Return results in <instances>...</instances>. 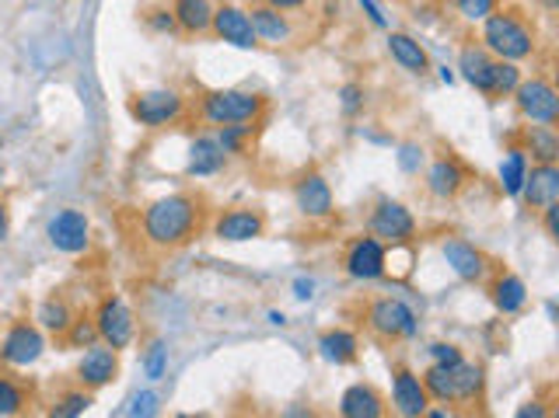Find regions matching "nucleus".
<instances>
[{
	"label": "nucleus",
	"mask_w": 559,
	"mask_h": 418,
	"mask_svg": "<svg viewBox=\"0 0 559 418\" xmlns=\"http://www.w3.org/2000/svg\"><path fill=\"white\" fill-rule=\"evenodd\" d=\"M319 353L325 363H333V366H350L360 353V342H357V334L347 331V328H333V331H322V339H319Z\"/></svg>",
	"instance_id": "obj_28"
},
{
	"label": "nucleus",
	"mask_w": 559,
	"mask_h": 418,
	"mask_svg": "<svg viewBox=\"0 0 559 418\" xmlns=\"http://www.w3.org/2000/svg\"><path fill=\"white\" fill-rule=\"evenodd\" d=\"M210 31H213V36H218L221 42L235 46V49H256V46H259L249 11L238 8V4H221V8H213Z\"/></svg>",
	"instance_id": "obj_15"
},
{
	"label": "nucleus",
	"mask_w": 559,
	"mask_h": 418,
	"mask_svg": "<svg viewBox=\"0 0 559 418\" xmlns=\"http://www.w3.org/2000/svg\"><path fill=\"white\" fill-rule=\"evenodd\" d=\"M36 321H39V328H46L49 334H63L71 328V321H74V311H71V304L63 296H49V300H42V307H39V314H36Z\"/></svg>",
	"instance_id": "obj_32"
},
{
	"label": "nucleus",
	"mask_w": 559,
	"mask_h": 418,
	"mask_svg": "<svg viewBox=\"0 0 559 418\" xmlns=\"http://www.w3.org/2000/svg\"><path fill=\"white\" fill-rule=\"evenodd\" d=\"M262 112H266V98L256 91H241V88L207 91L200 98V115L213 129L238 126V123H259Z\"/></svg>",
	"instance_id": "obj_3"
},
{
	"label": "nucleus",
	"mask_w": 559,
	"mask_h": 418,
	"mask_svg": "<svg viewBox=\"0 0 559 418\" xmlns=\"http://www.w3.org/2000/svg\"><path fill=\"white\" fill-rule=\"evenodd\" d=\"M46 353L42 328L32 321H14L0 334V359L8 366H36Z\"/></svg>",
	"instance_id": "obj_9"
},
{
	"label": "nucleus",
	"mask_w": 559,
	"mask_h": 418,
	"mask_svg": "<svg viewBox=\"0 0 559 418\" xmlns=\"http://www.w3.org/2000/svg\"><path fill=\"white\" fill-rule=\"evenodd\" d=\"M91 405H95V391L77 388V391H67L63 397H57L53 408H49V415H53V418H77V415H85Z\"/></svg>",
	"instance_id": "obj_34"
},
{
	"label": "nucleus",
	"mask_w": 559,
	"mask_h": 418,
	"mask_svg": "<svg viewBox=\"0 0 559 418\" xmlns=\"http://www.w3.org/2000/svg\"><path fill=\"white\" fill-rule=\"evenodd\" d=\"M249 18H252V28H256V39L259 42H270V46H284L290 42L294 36V28H290V18L284 11H276L270 4H262V8H252L249 11Z\"/></svg>",
	"instance_id": "obj_26"
},
{
	"label": "nucleus",
	"mask_w": 559,
	"mask_h": 418,
	"mask_svg": "<svg viewBox=\"0 0 559 418\" xmlns=\"http://www.w3.org/2000/svg\"><path fill=\"white\" fill-rule=\"evenodd\" d=\"M493 63H497V56H489L483 42H469V46H462V53H458V71H462V77L486 98H489V84H493Z\"/></svg>",
	"instance_id": "obj_20"
},
{
	"label": "nucleus",
	"mask_w": 559,
	"mask_h": 418,
	"mask_svg": "<svg viewBox=\"0 0 559 418\" xmlns=\"http://www.w3.org/2000/svg\"><path fill=\"white\" fill-rule=\"evenodd\" d=\"M426 353H431L434 363H444V366H455V363H462V359H465V353H462V349H458L455 342H434L431 349H426Z\"/></svg>",
	"instance_id": "obj_42"
},
{
	"label": "nucleus",
	"mask_w": 559,
	"mask_h": 418,
	"mask_svg": "<svg viewBox=\"0 0 559 418\" xmlns=\"http://www.w3.org/2000/svg\"><path fill=\"white\" fill-rule=\"evenodd\" d=\"M147 25H151L154 31H175V14L169 8H154V11H147Z\"/></svg>",
	"instance_id": "obj_44"
},
{
	"label": "nucleus",
	"mask_w": 559,
	"mask_h": 418,
	"mask_svg": "<svg viewBox=\"0 0 559 418\" xmlns=\"http://www.w3.org/2000/svg\"><path fill=\"white\" fill-rule=\"evenodd\" d=\"M60 339H67V345H74V349H88L98 342V328H95L91 317H74L71 328L63 331Z\"/></svg>",
	"instance_id": "obj_37"
},
{
	"label": "nucleus",
	"mask_w": 559,
	"mask_h": 418,
	"mask_svg": "<svg viewBox=\"0 0 559 418\" xmlns=\"http://www.w3.org/2000/svg\"><path fill=\"white\" fill-rule=\"evenodd\" d=\"M451 380H455V405H480L486 394V370L480 363H455L451 366Z\"/></svg>",
	"instance_id": "obj_24"
},
{
	"label": "nucleus",
	"mask_w": 559,
	"mask_h": 418,
	"mask_svg": "<svg viewBox=\"0 0 559 418\" xmlns=\"http://www.w3.org/2000/svg\"><path fill=\"white\" fill-rule=\"evenodd\" d=\"M8 233H11V220H8V206L0 203V241H8Z\"/></svg>",
	"instance_id": "obj_50"
},
{
	"label": "nucleus",
	"mask_w": 559,
	"mask_h": 418,
	"mask_svg": "<svg viewBox=\"0 0 559 418\" xmlns=\"http://www.w3.org/2000/svg\"><path fill=\"white\" fill-rule=\"evenodd\" d=\"M518 147L535 164H556L559 161V132H556V126H538V123H532L529 129L521 132Z\"/></svg>",
	"instance_id": "obj_25"
},
{
	"label": "nucleus",
	"mask_w": 559,
	"mask_h": 418,
	"mask_svg": "<svg viewBox=\"0 0 559 418\" xmlns=\"http://www.w3.org/2000/svg\"><path fill=\"white\" fill-rule=\"evenodd\" d=\"M542 4H546V11H556V8H559V0H542Z\"/></svg>",
	"instance_id": "obj_53"
},
{
	"label": "nucleus",
	"mask_w": 559,
	"mask_h": 418,
	"mask_svg": "<svg viewBox=\"0 0 559 418\" xmlns=\"http://www.w3.org/2000/svg\"><path fill=\"white\" fill-rule=\"evenodd\" d=\"M46 238L60 255H80L91 244V224L80 210H60L57 216H49Z\"/></svg>",
	"instance_id": "obj_10"
},
{
	"label": "nucleus",
	"mask_w": 559,
	"mask_h": 418,
	"mask_svg": "<svg viewBox=\"0 0 559 418\" xmlns=\"http://www.w3.org/2000/svg\"><path fill=\"white\" fill-rule=\"evenodd\" d=\"M203 220H207V203L203 195L192 192H172L164 199H154L140 216L147 244L161 251L186 248L192 238H200Z\"/></svg>",
	"instance_id": "obj_1"
},
{
	"label": "nucleus",
	"mask_w": 559,
	"mask_h": 418,
	"mask_svg": "<svg viewBox=\"0 0 559 418\" xmlns=\"http://www.w3.org/2000/svg\"><path fill=\"white\" fill-rule=\"evenodd\" d=\"M129 115L147 126V129H164L175 126L186 115V98L172 91V88H154V91H140L129 98Z\"/></svg>",
	"instance_id": "obj_6"
},
{
	"label": "nucleus",
	"mask_w": 559,
	"mask_h": 418,
	"mask_svg": "<svg viewBox=\"0 0 559 418\" xmlns=\"http://www.w3.org/2000/svg\"><path fill=\"white\" fill-rule=\"evenodd\" d=\"M270 321H273V325H287V317L280 314V311H270Z\"/></svg>",
	"instance_id": "obj_51"
},
{
	"label": "nucleus",
	"mask_w": 559,
	"mask_h": 418,
	"mask_svg": "<svg viewBox=\"0 0 559 418\" xmlns=\"http://www.w3.org/2000/svg\"><path fill=\"white\" fill-rule=\"evenodd\" d=\"M521 84V71L511 60H497L493 63V84H489V98H511L514 88Z\"/></svg>",
	"instance_id": "obj_35"
},
{
	"label": "nucleus",
	"mask_w": 559,
	"mask_h": 418,
	"mask_svg": "<svg viewBox=\"0 0 559 418\" xmlns=\"http://www.w3.org/2000/svg\"><path fill=\"white\" fill-rule=\"evenodd\" d=\"M371 238H377L385 248H402L417 238V216L402 206L399 199H377L368 220Z\"/></svg>",
	"instance_id": "obj_5"
},
{
	"label": "nucleus",
	"mask_w": 559,
	"mask_h": 418,
	"mask_svg": "<svg viewBox=\"0 0 559 418\" xmlns=\"http://www.w3.org/2000/svg\"><path fill=\"white\" fill-rule=\"evenodd\" d=\"M224 161H227V154L221 150L218 137H196L192 147H189L186 172H189V178H210V175L221 172Z\"/></svg>",
	"instance_id": "obj_27"
},
{
	"label": "nucleus",
	"mask_w": 559,
	"mask_h": 418,
	"mask_svg": "<svg viewBox=\"0 0 559 418\" xmlns=\"http://www.w3.org/2000/svg\"><path fill=\"white\" fill-rule=\"evenodd\" d=\"M339 415L343 418H382L385 397L374 383H350L339 397Z\"/></svg>",
	"instance_id": "obj_19"
},
{
	"label": "nucleus",
	"mask_w": 559,
	"mask_h": 418,
	"mask_svg": "<svg viewBox=\"0 0 559 418\" xmlns=\"http://www.w3.org/2000/svg\"><path fill=\"white\" fill-rule=\"evenodd\" d=\"M266 4L276 8V11H298V8L311 4V0H266Z\"/></svg>",
	"instance_id": "obj_49"
},
{
	"label": "nucleus",
	"mask_w": 559,
	"mask_h": 418,
	"mask_svg": "<svg viewBox=\"0 0 559 418\" xmlns=\"http://www.w3.org/2000/svg\"><path fill=\"white\" fill-rule=\"evenodd\" d=\"M423 380V391L431 401H440V405H455V380H451V366L444 363H431L426 366Z\"/></svg>",
	"instance_id": "obj_31"
},
{
	"label": "nucleus",
	"mask_w": 559,
	"mask_h": 418,
	"mask_svg": "<svg viewBox=\"0 0 559 418\" xmlns=\"http://www.w3.org/2000/svg\"><path fill=\"white\" fill-rule=\"evenodd\" d=\"M524 206L532 213L546 210L549 203H559V167L556 164H532L529 175H524V186L521 195Z\"/></svg>",
	"instance_id": "obj_18"
},
{
	"label": "nucleus",
	"mask_w": 559,
	"mask_h": 418,
	"mask_svg": "<svg viewBox=\"0 0 559 418\" xmlns=\"http://www.w3.org/2000/svg\"><path fill=\"white\" fill-rule=\"evenodd\" d=\"M489 300H493V307H497L504 317H514V314H521L524 307H529V287H524L521 276L500 273L497 279H493V287H489Z\"/></svg>",
	"instance_id": "obj_23"
},
{
	"label": "nucleus",
	"mask_w": 559,
	"mask_h": 418,
	"mask_svg": "<svg viewBox=\"0 0 559 418\" xmlns=\"http://www.w3.org/2000/svg\"><path fill=\"white\" fill-rule=\"evenodd\" d=\"M549 411L538 405V401H529V405H521L518 408V418H546Z\"/></svg>",
	"instance_id": "obj_48"
},
{
	"label": "nucleus",
	"mask_w": 559,
	"mask_h": 418,
	"mask_svg": "<svg viewBox=\"0 0 559 418\" xmlns=\"http://www.w3.org/2000/svg\"><path fill=\"white\" fill-rule=\"evenodd\" d=\"M120 415H158V394L154 391H140L126 401V408H120Z\"/></svg>",
	"instance_id": "obj_41"
},
{
	"label": "nucleus",
	"mask_w": 559,
	"mask_h": 418,
	"mask_svg": "<svg viewBox=\"0 0 559 418\" xmlns=\"http://www.w3.org/2000/svg\"><path fill=\"white\" fill-rule=\"evenodd\" d=\"M440 80H444V84H451V80H455V74L448 71V66H440Z\"/></svg>",
	"instance_id": "obj_52"
},
{
	"label": "nucleus",
	"mask_w": 559,
	"mask_h": 418,
	"mask_svg": "<svg viewBox=\"0 0 559 418\" xmlns=\"http://www.w3.org/2000/svg\"><path fill=\"white\" fill-rule=\"evenodd\" d=\"M294 206H298V213L308 216V220H328V216L336 213L333 186H328L322 172H305L294 181Z\"/></svg>",
	"instance_id": "obj_12"
},
{
	"label": "nucleus",
	"mask_w": 559,
	"mask_h": 418,
	"mask_svg": "<svg viewBox=\"0 0 559 418\" xmlns=\"http://www.w3.org/2000/svg\"><path fill=\"white\" fill-rule=\"evenodd\" d=\"M120 377V353L105 342L88 345V353L77 363V383L88 391H102Z\"/></svg>",
	"instance_id": "obj_14"
},
{
	"label": "nucleus",
	"mask_w": 559,
	"mask_h": 418,
	"mask_svg": "<svg viewBox=\"0 0 559 418\" xmlns=\"http://www.w3.org/2000/svg\"><path fill=\"white\" fill-rule=\"evenodd\" d=\"M262 233H266V216L249 206H232V210L218 213V220H213V238L227 241V244L256 241Z\"/></svg>",
	"instance_id": "obj_13"
},
{
	"label": "nucleus",
	"mask_w": 559,
	"mask_h": 418,
	"mask_svg": "<svg viewBox=\"0 0 559 418\" xmlns=\"http://www.w3.org/2000/svg\"><path fill=\"white\" fill-rule=\"evenodd\" d=\"M465 189V167L455 157H437L426 167V192L434 199H455Z\"/></svg>",
	"instance_id": "obj_21"
},
{
	"label": "nucleus",
	"mask_w": 559,
	"mask_h": 418,
	"mask_svg": "<svg viewBox=\"0 0 559 418\" xmlns=\"http://www.w3.org/2000/svg\"><path fill=\"white\" fill-rule=\"evenodd\" d=\"M91 321L98 328V342L112 345L116 353L129 349V342H134V334H137V317L123 296H105L102 304H98Z\"/></svg>",
	"instance_id": "obj_8"
},
{
	"label": "nucleus",
	"mask_w": 559,
	"mask_h": 418,
	"mask_svg": "<svg viewBox=\"0 0 559 418\" xmlns=\"http://www.w3.org/2000/svg\"><path fill=\"white\" fill-rule=\"evenodd\" d=\"M368 328L377 334V339L399 342V339H413L420 331V317L399 296H377L368 307Z\"/></svg>",
	"instance_id": "obj_4"
},
{
	"label": "nucleus",
	"mask_w": 559,
	"mask_h": 418,
	"mask_svg": "<svg viewBox=\"0 0 559 418\" xmlns=\"http://www.w3.org/2000/svg\"><path fill=\"white\" fill-rule=\"evenodd\" d=\"M0 147H4V143H0Z\"/></svg>",
	"instance_id": "obj_54"
},
{
	"label": "nucleus",
	"mask_w": 559,
	"mask_h": 418,
	"mask_svg": "<svg viewBox=\"0 0 559 418\" xmlns=\"http://www.w3.org/2000/svg\"><path fill=\"white\" fill-rule=\"evenodd\" d=\"M514 105L521 112L524 123H538V126H556L559 123V91L546 77H532L514 88Z\"/></svg>",
	"instance_id": "obj_7"
},
{
	"label": "nucleus",
	"mask_w": 559,
	"mask_h": 418,
	"mask_svg": "<svg viewBox=\"0 0 559 418\" xmlns=\"http://www.w3.org/2000/svg\"><path fill=\"white\" fill-rule=\"evenodd\" d=\"M455 4H458V14H462L465 22H483L500 8V0H455Z\"/></svg>",
	"instance_id": "obj_40"
},
{
	"label": "nucleus",
	"mask_w": 559,
	"mask_h": 418,
	"mask_svg": "<svg viewBox=\"0 0 559 418\" xmlns=\"http://www.w3.org/2000/svg\"><path fill=\"white\" fill-rule=\"evenodd\" d=\"M294 296H298V300H311V296H315V282H311V279H294Z\"/></svg>",
	"instance_id": "obj_47"
},
{
	"label": "nucleus",
	"mask_w": 559,
	"mask_h": 418,
	"mask_svg": "<svg viewBox=\"0 0 559 418\" xmlns=\"http://www.w3.org/2000/svg\"><path fill=\"white\" fill-rule=\"evenodd\" d=\"M22 411H28V391L18 380L0 377V418H11V415H22Z\"/></svg>",
	"instance_id": "obj_36"
},
{
	"label": "nucleus",
	"mask_w": 559,
	"mask_h": 418,
	"mask_svg": "<svg viewBox=\"0 0 559 418\" xmlns=\"http://www.w3.org/2000/svg\"><path fill=\"white\" fill-rule=\"evenodd\" d=\"M529 167H532V161H529V154H524L518 143H511V147L504 150V157H500V189H504V195H511V199L521 195V186H524V175H529Z\"/></svg>",
	"instance_id": "obj_30"
},
{
	"label": "nucleus",
	"mask_w": 559,
	"mask_h": 418,
	"mask_svg": "<svg viewBox=\"0 0 559 418\" xmlns=\"http://www.w3.org/2000/svg\"><path fill=\"white\" fill-rule=\"evenodd\" d=\"M399 167H402L406 175H420V167H423V147L402 143L399 147Z\"/></svg>",
	"instance_id": "obj_43"
},
{
	"label": "nucleus",
	"mask_w": 559,
	"mask_h": 418,
	"mask_svg": "<svg viewBox=\"0 0 559 418\" xmlns=\"http://www.w3.org/2000/svg\"><path fill=\"white\" fill-rule=\"evenodd\" d=\"M144 373L147 380H161L169 373V349H164V342H151V349L144 353Z\"/></svg>",
	"instance_id": "obj_38"
},
{
	"label": "nucleus",
	"mask_w": 559,
	"mask_h": 418,
	"mask_svg": "<svg viewBox=\"0 0 559 418\" xmlns=\"http://www.w3.org/2000/svg\"><path fill=\"white\" fill-rule=\"evenodd\" d=\"M440 255H444V262H448V269L462 282H483L489 276V258L469 241L448 238L440 244Z\"/></svg>",
	"instance_id": "obj_16"
},
{
	"label": "nucleus",
	"mask_w": 559,
	"mask_h": 418,
	"mask_svg": "<svg viewBox=\"0 0 559 418\" xmlns=\"http://www.w3.org/2000/svg\"><path fill=\"white\" fill-rule=\"evenodd\" d=\"M252 132H256V123H238V126H221L213 137H218V143L227 157H241L245 150H249Z\"/></svg>",
	"instance_id": "obj_33"
},
{
	"label": "nucleus",
	"mask_w": 559,
	"mask_h": 418,
	"mask_svg": "<svg viewBox=\"0 0 559 418\" xmlns=\"http://www.w3.org/2000/svg\"><path fill=\"white\" fill-rule=\"evenodd\" d=\"M385 42H388L392 60H396L406 74H413V77L431 74V53H426L413 36H406V31H388Z\"/></svg>",
	"instance_id": "obj_22"
},
{
	"label": "nucleus",
	"mask_w": 559,
	"mask_h": 418,
	"mask_svg": "<svg viewBox=\"0 0 559 418\" xmlns=\"http://www.w3.org/2000/svg\"><path fill=\"white\" fill-rule=\"evenodd\" d=\"M392 408L402 418H423V411L431 408V397L423 391L420 373H413L409 366H399V370L392 373Z\"/></svg>",
	"instance_id": "obj_17"
},
{
	"label": "nucleus",
	"mask_w": 559,
	"mask_h": 418,
	"mask_svg": "<svg viewBox=\"0 0 559 418\" xmlns=\"http://www.w3.org/2000/svg\"><path fill=\"white\" fill-rule=\"evenodd\" d=\"M175 25L186 31V36H203L210 31V22H213V4L210 0H175Z\"/></svg>",
	"instance_id": "obj_29"
},
{
	"label": "nucleus",
	"mask_w": 559,
	"mask_h": 418,
	"mask_svg": "<svg viewBox=\"0 0 559 418\" xmlns=\"http://www.w3.org/2000/svg\"><path fill=\"white\" fill-rule=\"evenodd\" d=\"M364 102H368V94H364V88H360V84H343L339 88V109H343V115H360L364 112Z\"/></svg>",
	"instance_id": "obj_39"
},
{
	"label": "nucleus",
	"mask_w": 559,
	"mask_h": 418,
	"mask_svg": "<svg viewBox=\"0 0 559 418\" xmlns=\"http://www.w3.org/2000/svg\"><path fill=\"white\" fill-rule=\"evenodd\" d=\"M360 8H364L368 22L374 28H388V18H385V11H382V4H377V0H360Z\"/></svg>",
	"instance_id": "obj_46"
},
{
	"label": "nucleus",
	"mask_w": 559,
	"mask_h": 418,
	"mask_svg": "<svg viewBox=\"0 0 559 418\" xmlns=\"http://www.w3.org/2000/svg\"><path fill=\"white\" fill-rule=\"evenodd\" d=\"M542 213V227H546V233L552 241H559V203H549L546 210H538Z\"/></svg>",
	"instance_id": "obj_45"
},
{
	"label": "nucleus",
	"mask_w": 559,
	"mask_h": 418,
	"mask_svg": "<svg viewBox=\"0 0 559 418\" xmlns=\"http://www.w3.org/2000/svg\"><path fill=\"white\" fill-rule=\"evenodd\" d=\"M480 25H483L480 42H483V49H486L489 56L511 60V63H521V60H532L535 56V49H538L535 28L524 22V14L497 8Z\"/></svg>",
	"instance_id": "obj_2"
},
{
	"label": "nucleus",
	"mask_w": 559,
	"mask_h": 418,
	"mask_svg": "<svg viewBox=\"0 0 559 418\" xmlns=\"http://www.w3.org/2000/svg\"><path fill=\"white\" fill-rule=\"evenodd\" d=\"M343 269H347V276L357 282L382 279L388 273V248L377 238H371V233H364V238L350 241L347 258H343Z\"/></svg>",
	"instance_id": "obj_11"
}]
</instances>
